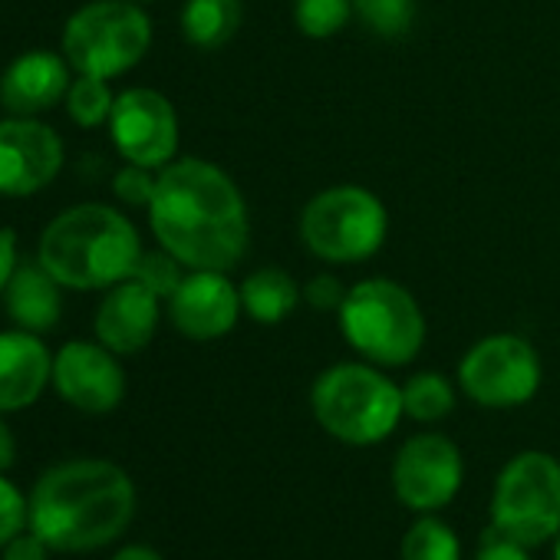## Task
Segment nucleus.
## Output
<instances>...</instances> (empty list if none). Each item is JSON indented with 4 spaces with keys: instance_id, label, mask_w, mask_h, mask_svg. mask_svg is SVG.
Masks as SVG:
<instances>
[{
    "instance_id": "aec40b11",
    "label": "nucleus",
    "mask_w": 560,
    "mask_h": 560,
    "mask_svg": "<svg viewBox=\"0 0 560 560\" xmlns=\"http://www.w3.org/2000/svg\"><path fill=\"white\" fill-rule=\"evenodd\" d=\"M241 21H244L241 0H185L182 37L198 50H218L237 37Z\"/></svg>"
},
{
    "instance_id": "2eb2a0df",
    "label": "nucleus",
    "mask_w": 560,
    "mask_h": 560,
    "mask_svg": "<svg viewBox=\"0 0 560 560\" xmlns=\"http://www.w3.org/2000/svg\"><path fill=\"white\" fill-rule=\"evenodd\" d=\"M159 320L162 301L149 288H142L136 277H126L103 294L93 330L103 347H109L119 357H132L152 343Z\"/></svg>"
},
{
    "instance_id": "f8f14e48",
    "label": "nucleus",
    "mask_w": 560,
    "mask_h": 560,
    "mask_svg": "<svg viewBox=\"0 0 560 560\" xmlns=\"http://www.w3.org/2000/svg\"><path fill=\"white\" fill-rule=\"evenodd\" d=\"M63 168V139L37 116L0 119V195L31 198Z\"/></svg>"
},
{
    "instance_id": "4468645a",
    "label": "nucleus",
    "mask_w": 560,
    "mask_h": 560,
    "mask_svg": "<svg viewBox=\"0 0 560 560\" xmlns=\"http://www.w3.org/2000/svg\"><path fill=\"white\" fill-rule=\"evenodd\" d=\"M165 311L182 337L195 343H211L237 327L244 314L241 288L228 270H188L178 291L165 301Z\"/></svg>"
},
{
    "instance_id": "f3484780",
    "label": "nucleus",
    "mask_w": 560,
    "mask_h": 560,
    "mask_svg": "<svg viewBox=\"0 0 560 560\" xmlns=\"http://www.w3.org/2000/svg\"><path fill=\"white\" fill-rule=\"evenodd\" d=\"M54 380V357L40 334L4 330L0 334V412H21L34 406Z\"/></svg>"
},
{
    "instance_id": "f257e3e1",
    "label": "nucleus",
    "mask_w": 560,
    "mask_h": 560,
    "mask_svg": "<svg viewBox=\"0 0 560 560\" xmlns=\"http://www.w3.org/2000/svg\"><path fill=\"white\" fill-rule=\"evenodd\" d=\"M149 224L188 270H234L250 244V214L237 182L205 159H175L159 168Z\"/></svg>"
},
{
    "instance_id": "412c9836",
    "label": "nucleus",
    "mask_w": 560,
    "mask_h": 560,
    "mask_svg": "<svg viewBox=\"0 0 560 560\" xmlns=\"http://www.w3.org/2000/svg\"><path fill=\"white\" fill-rule=\"evenodd\" d=\"M455 402H458V396H455L452 380L435 370L416 373L402 383V412L412 422L435 425L455 412Z\"/></svg>"
},
{
    "instance_id": "9d476101",
    "label": "nucleus",
    "mask_w": 560,
    "mask_h": 560,
    "mask_svg": "<svg viewBox=\"0 0 560 560\" xmlns=\"http://www.w3.org/2000/svg\"><path fill=\"white\" fill-rule=\"evenodd\" d=\"M393 494L416 514H435L455 501L465 481L462 448L442 432H419L406 439L393 458Z\"/></svg>"
},
{
    "instance_id": "423d86ee",
    "label": "nucleus",
    "mask_w": 560,
    "mask_h": 560,
    "mask_svg": "<svg viewBox=\"0 0 560 560\" xmlns=\"http://www.w3.org/2000/svg\"><path fill=\"white\" fill-rule=\"evenodd\" d=\"M152 47V21L136 0H93L60 37V54L77 77L116 80L136 70Z\"/></svg>"
},
{
    "instance_id": "f704fd0d",
    "label": "nucleus",
    "mask_w": 560,
    "mask_h": 560,
    "mask_svg": "<svg viewBox=\"0 0 560 560\" xmlns=\"http://www.w3.org/2000/svg\"><path fill=\"white\" fill-rule=\"evenodd\" d=\"M553 540H557V544H553V560H560V534H557Z\"/></svg>"
},
{
    "instance_id": "7ed1b4c3",
    "label": "nucleus",
    "mask_w": 560,
    "mask_h": 560,
    "mask_svg": "<svg viewBox=\"0 0 560 560\" xmlns=\"http://www.w3.org/2000/svg\"><path fill=\"white\" fill-rule=\"evenodd\" d=\"M142 257L136 224L113 205L86 201L60 211L37 241V260L70 291H109Z\"/></svg>"
},
{
    "instance_id": "7c9ffc66",
    "label": "nucleus",
    "mask_w": 560,
    "mask_h": 560,
    "mask_svg": "<svg viewBox=\"0 0 560 560\" xmlns=\"http://www.w3.org/2000/svg\"><path fill=\"white\" fill-rule=\"evenodd\" d=\"M50 553L54 550L31 527H27V534L21 530L11 544H4V560H50Z\"/></svg>"
},
{
    "instance_id": "473e14b6",
    "label": "nucleus",
    "mask_w": 560,
    "mask_h": 560,
    "mask_svg": "<svg viewBox=\"0 0 560 560\" xmlns=\"http://www.w3.org/2000/svg\"><path fill=\"white\" fill-rule=\"evenodd\" d=\"M14 462H18V439H14L11 425L0 419V475H4Z\"/></svg>"
},
{
    "instance_id": "9b49d317",
    "label": "nucleus",
    "mask_w": 560,
    "mask_h": 560,
    "mask_svg": "<svg viewBox=\"0 0 560 560\" xmlns=\"http://www.w3.org/2000/svg\"><path fill=\"white\" fill-rule=\"evenodd\" d=\"M106 126L116 152L132 165L159 172L178 155V113L159 90L129 86L116 93V106Z\"/></svg>"
},
{
    "instance_id": "f03ea898",
    "label": "nucleus",
    "mask_w": 560,
    "mask_h": 560,
    "mask_svg": "<svg viewBox=\"0 0 560 560\" xmlns=\"http://www.w3.org/2000/svg\"><path fill=\"white\" fill-rule=\"evenodd\" d=\"M27 501V527L57 553L100 550L136 517V485L109 458H70L47 468Z\"/></svg>"
},
{
    "instance_id": "6e6552de",
    "label": "nucleus",
    "mask_w": 560,
    "mask_h": 560,
    "mask_svg": "<svg viewBox=\"0 0 560 560\" xmlns=\"http://www.w3.org/2000/svg\"><path fill=\"white\" fill-rule=\"evenodd\" d=\"M491 524L527 547L560 534V458L530 448L517 452L494 478Z\"/></svg>"
},
{
    "instance_id": "20e7f679",
    "label": "nucleus",
    "mask_w": 560,
    "mask_h": 560,
    "mask_svg": "<svg viewBox=\"0 0 560 560\" xmlns=\"http://www.w3.org/2000/svg\"><path fill=\"white\" fill-rule=\"evenodd\" d=\"M311 412L317 425L343 445H380L406 416L402 386L366 360L334 363L311 386Z\"/></svg>"
},
{
    "instance_id": "5701e85b",
    "label": "nucleus",
    "mask_w": 560,
    "mask_h": 560,
    "mask_svg": "<svg viewBox=\"0 0 560 560\" xmlns=\"http://www.w3.org/2000/svg\"><path fill=\"white\" fill-rule=\"evenodd\" d=\"M67 116L80 126V129H96L106 126L116 106V93L109 90V80L100 77H77L70 83V93L63 100Z\"/></svg>"
},
{
    "instance_id": "4be33fe9",
    "label": "nucleus",
    "mask_w": 560,
    "mask_h": 560,
    "mask_svg": "<svg viewBox=\"0 0 560 560\" xmlns=\"http://www.w3.org/2000/svg\"><path fill=\"white\" fill-rule=\"evenodd\" d=\"M399 560H462V540L442 517L419 514L399 540Z\"/></svg>"
},
{
    "instance_id": "bb28decb",
    "label": "nucleus",
    "mask_w": 560,
    "mask_h": 560,
    "mask_svg": "<svg viewBox=\"0 0 560 560\" xmlns=\"http://www.w3.org/2000/svg\"><path fill=\"white\" fill-rule=\"evenodd\" d=\"M155 182H159V172L155 168L126 162L113 175V195L122 205H129V208H149L152 205V195H155Z\"/></svg>"
},
{
    "instance_id": "dca6fc26",
    "label": "nucleus",
    "mask_w": 560,
    "mask_h": 560,
    "mask_svg": "<svg viewBox=\"0 0 560 560\" xmlns=\"http://www.w3.org/2000/svg\"><path fill=\"white\" fill-rule=\"evenodd\" d=\"M70 73L63 54L54 50H27L0 73V109L8 116H40L67 100Z\"/></svg>"
},
{
    "instance_id": "393cba45",
    "label": "nucleus",
    "mask_w": 560,
    "mask_h": 560,
    "mask_svg": "<svg viewBox=\"0 0 560 560\" xmlns=\"http://www.w3.org/2000/svg\"><path fill=\"white\" fill-rule=\"evenodd\" d=\"M353 21V0H294V24L311 40H330Z\"/></svg>"
},
{
    "instance_id": "a878e982",
    "label": "nucleus",
    "mask_w": 560,
    "mask_h": 560,
    "mask_svg": "<svg viewBox=\"0 0 560 560\" xmlns=\"http://www.w3.org/2000/svg\"><path fill=\"white\" fill-rule=\"evenodd\" d=\"M185 273H188V267H185L175 254H168L165 247H159V250H142V257H139L136 270H132V277L139 280V284L149 288L162 304L178 291V284L185 280Z\"/></svg>"
},
{
    "instance_id": "c9c22d12",
    "label": "nucleus",
    "mask_w": 560,
    "mask_h": 560,
    "mask_svg": "<svg viewBox=\"0 0 560 560\" xmlns=\"http://www.w3.org/2000/svg\"><path fill=\"white\" fill-rule=\"evenodd\" d=\"M136 4H149V0H136Z\"/></svg>"
},
{
    "instance_id": "2f4dec72",
    "label": "nucleus",
    "mask_w": 560,
    "mask_h": 560,
    "mask_svg": "<svg viewBox=\"0 0 560 560\" xmlns=\"http://www.w3.org/2000/svg\"><path fill=\"white\" fill-rule=\"evenodd\" d=\"M18 270V234L11 228H0V294L11 284Z\"/></svg>"
},
{
    "instance_id": "c756f323",
    "label": "nucleus",
    "mask_w": 560,
    "mask_h": 560,
    "mask_svg": "<svg viewBox=\"0 0 560 560\" xmlns=\"http://www.w3.org/2000/svg\"><path fill=\"white\" fill-rule=\"evenodd\" d=\"M347 291L350 288L337 273L324 270V273H314L304 284V304H311L314 311H340L347 301Z\"/></svg>"
},
{
    "instance_id": "ddd939ff",
    "label": "nucleus",
    "mask_w": 560,
    "mask_h": 560,
    "mask_svg": "<svg viewBox=\"0 0 560 560\" xmlns=\"http://www.w3.org/2000/svg\"><path fill=\"white\" fill-rule=\"evenodd\" d=\"M54 389L80 412L106 416L126 399V373L119 353L100 340H70L54 357Z\"/></svg>"
},
{
    "instance_id": "a211bd4d",
    "label": "nucleus",
    "mask_w": 560,
    "mask_h": 560,
    "mask_svg": "<svg viewBox=\"0 0 560 560\" xmlns=\"http://www.w3.org/2000/svg\"><path fill=\"white\" fill-rule=\"evenodd\" d=\"M63 284L40 264V260H24L18 264L11 284L4 288V307L14 327L31 330V334H47L60 324L63 317Z\"/></svg>"
},
{
    "instance_id": "cd10ccee",
    "label": "nucleus",
    "mask_w": 560,
    "mask_h": 560,
    "mask_svg": "<svg viewBox=\"0 0 560 560\" xmlns=\"http://www.w3.org/2000/svg\"><path fill=\"white\" fill-rule=\"evenodd\" d=\"M31 524V501L21 494L14 481L0 475V547L11 544Z\"/></svg>"
},
{
    "instance_id": "0eeeda50",
    "label": "nucleus",
    "mask_w": 560,
    "mask_h": 560,
    "mask_svg": "<svg viewBox=\"0 0 560 560\" xmlns=\"http://www.w3.org/2000/svg\"><path fill=\"white\" fill-rule=\"evenodd\" d=\"M301 241L324 264H360L380 254L389 234V211L363 185H330L301 211Z\"/></svg>"
},
{
    "instance_id": "6ab92c4d",
    "label": "nucleus",
    "mask_w": 560,
    "mask_h": 560,
    "mask_svg": "<svg viewBox=\"0 0 560 560\" xmlns=\"http://www.w3.org/2000/svg\"><path fill=\"white\" fill-rule=\"evenodd\" d=\"M301 301H304V288L298 284V277L280 264L254 267L241 280V307L260 327L284 324L298 311Z\"/></svg>"
},
{
    "instance_id": "b1692460",
    "label": "nucleus",
    "mask_w": 560,
    "mask_h": 560,
    "mask_svg": "<svg viewBox=\"0 0 560 560\" xmlns=\"http://www.w3.org/2000/svg\"><path fill=\"white\" fill-rule=\"evenodd\" d=\"M353 18L380 40H399L416 24V0H353Z\"/></svg>"
},
{
    "instance_id": "c85d7f7f",
    "label": "nucleus",
    "mask_w": 560,
    "mask_h": 560,
    "mask_svg": "<svg viewBox=\"0 0 560 560\" xmlns=\"http://www.w3.org/2000/svg\"><path fill=\"white\" fill-rule=\"evenodd\" d=\"M471 560H530V547L511 537L508 530L488 524L478 537V550Z\"/></svg>"
},
{
    "instance_id": "39448f33",
    "label": "nucleus",
    "mask_w": 560,
    "mask_h": 560,
    "mask_svg": "<svg viewBox=\"0 0 560 560\" xmlns=\"http://www.w3.org/2000/svg\"><path fill=\"white\" fill-rule=\"evenodd\" d=\"M337 320L353 353L383 370L409 366L429 337L422 304L406 284L389 277H366L353 284Z\"/></svg>"
},
{
    "instance_id": "72a5a7b5",
    "label": "nucleus",
    "mask_w": 560,
    "mask_h": 560,
    "mask_svg": "<svg viewBox=\"0 0 560 560\" xmlns=\"http://www.w3.org/2000/svg\"><path fill=\"white\" fill-rule=\"evenodd\" d=\"M113 560H165V557L159 550L145 547V544H129V547H119L113 553Z\"/></svg>"
},
{
    "instance_id": "1a4fd4ad",
    "label": "nucleus",
    "mask_w": 560,
    "mask_h": 560,
    "mask_svg": "<svg viewBox=\"0 0 560 560\" xmlns=\"http://www.w3.org/2000/svg\"><path fill=\"white\" fill-rule=\"evenodd\" d=\"M540 380V357L517 334L481 337L458 363V389L481 409H517L537 396Z\"/></svg>"
}]
</instances>
